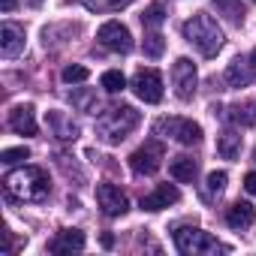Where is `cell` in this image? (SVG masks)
I'll return each instance as SVG.
<instances>
[{"label": "cell", "instance_id": "obj_34", "mask_svg": "<svg viewBox=\"0 0 256 256\" xmlns=\"http://www.w3.org/2000/svg\"><path fill=\"white\" fill-rule=\"evenodd\" d=\"M253 4H256V0H253Z\"/></svg>", "mask_w": 256, "mask_h": 256}, {"label": "cell", "instance_id": "obj_19", "mask_svg": "<svg viewBox=\"0 0 256 256\" xmlns=\"http://www.w3.org/2000/svg\"><path fill=\"white\" fill-rule=\"evenodd\" d=\"M169 172H172V178H175V181L193 184V181H196V175H199V163H196L193 157H175V160H172V166H169Z\"/></svg>", "mask_w": 256, "mask_h": 256}, {"label": "cell", "instance_id": "obj_29", "mask_svg": "<svg viewBox=\"0 0 256 256\" xmlns=\"http://www.w3.org/2000/svg\"><path fill=\"white\" fill-rule=\"evenodd\" d=\"M70 100H72L76 106H82V108H94V102H90L88 94H70Z\"/></svg>", "mask_w": 256, "mask_h": 256}, {"label": "cell", "instance_id": "obj_6", "mask_svg": "<svg viewBox=\"0 0 256 256\" xmlns=\"http://www.w3.org/2000/svg\"><path fill=\"white\" fill-rule=\"evenodd\" d=\"M172 84H175V96L190 102L196 96V84H199V76H196V64L190 58H178L175 66H172Z\"/></svg>", "mask_w": 256, "mask_h": 256}, {"label": "cell", "instance_id": "obj_22", "mask_svg": "<svg viewBox=\"0 0 256 256\" xmlns=\"http://www.w3.org/2000/svg\"><path fill=\"white\" fill-rule=\"evenodd\" d=\"M84 4V10H90V12H118V10H124V6H130L133 0H82Z\"/></svg>", "mask_w": 256, "mask_h": 256}, {"label": "cell", "instance_id": "obj_4", "mask_svg": "<svg viewBox=\"0 0 256 256\" xmlns=\"http://www.w3.org/2000/svg\"><path fill=\"white\" fill-rule=\"evenodd\" d=\"M175 247L184 253V256H217V253H226V247L211 238L208 232L196 229V226H181L175 229Z\"/></svg>", "mask_w": 256, "mask_h": 256}, {"label": "cell", "instance_id": "obj_25", "mask_svg": "<svg viewBox=\"0 0 256 256\" xmlns=\"http://www.w3.org/2000/svg\"><path fill=\"white\" fill-rule=\"evenodd\" d=\"M163 52H166V40L160 34H148L145 36V54L148 58H163Z\"/></svg>", "mask_w": 256, "mask_h": 256}, {"label": "cell", "instance_id": "obj_17", "mask_svg": "<svg viewBox=\"0 0 256 256\" xmlns=\"http://www.w3.org/2000/svg\"><path fill=\"white\" fill-rule=\"evenodd\" d=\"M253 220H256V211H253L250 202H235V205L226 211V223H229L232 229H247V226H253Z\"/></svg>", "mask_w": 256, "mask_h": 256}, {"label": "cell", "instance_id": "obj_15", "mask_svg": "<svg viewBox=\"0 0 256 256\" xmlns=\"http://www.w3.org/2000/svg\"><path fill=\"white\" fill-rule=\"evenodd\" d=\"M48 250H52V253H78V250H84V232H78V229H64V232H58V238L48 244Z\"/></svg>", "mask_w": 256, "mask_h": 256}, {"label": "cell", "instance_id": "obj_31", "mask_svg": "<svg viewBox=\"0 0 256 256\" xmlns=\"http://www.w3.org/2000/svg\"><path fill=\"white\" fill-rule=\"evenodd\" d=\"M0 10H4V12H12V10H16V0H0Z\"/></svg>", "mask_w": 256, "mask_h": 256}, {"label": "cell", "instance_id": "obj_9", "mask_svg": "<svg viewBox=\"0 0 256 256\" xmlns=\"http://www.w3.org/2000/svg\"><path fill=\"white\" fill-rule=\"evenodd\" d=\"M133 90L142 102H160L163 100V76L157 70H139L133 76Z\"/></svg>", "mask_w": 256, "mask_h": 256}, {"label": "cell", "instance_id": "obj_13", "mask_svg": "<svg viewBox=\"0 0 256 256\" xmlns=\"http://www.w3.org/2000/svg\"><path fill=\"white\" fill-rule=\"evenodd\" d=\"M0 52L4 58H16L24 52V30L16 24H4L0 28Z\"/></svg>", "mask_w": 256, "mask_h": 256}, {"label": "cell", "instance_id": "obj_32", "mask_svg": "<svg viewBox=\"0 0 256 256\" xmlns=\"http://www.w3.org/2000/svg\"><path fill=\"white\" fill-rule=\"evenodd\" d=\"M28 4H30V6H42V0H28Z\"/></svg>", "mask_w": 256, "mask_h": 256}, {"label": "cell", "instance_id": "obj_18", "mask_svg": "<svg viewBox=\"0 0 256 256\" xmlns=\"http://www.w3.org/2000/svg\"><path fill=\"white\" fill-rule=\"evenodd\" d=\"M241 142H244V136H241L238 130H223L220 139H217L220 157H223V160H235V157L241 154Z\"/></svg>", "mask_w": 256, "mask_h": 256}, {"label": "cell", "instance_id": "obj_30", "mask_svg": "<svg viewBox=\"0 0 256 256\" xmlns=\"http://www.w3.org/2000/svg\"><path fill=\"white\" fill-rule=\"evenodd\" d=\"M244 190H247L250 196H256V172H247V175H244Z\"/></svg>", "mask_w": 256, "mask_h": 256}, {"label": "cell", "instance_id": "obj_1", "mask_svg": "<svg viewBox=\"0 0 256 256\" xmlns=\"http://www.w3.org/2000/svg\"><path fill=\"white\" fill-rule=\"evenodd\" d=\"M4 187H6V196L18 202H46L52 193L48 175L40 166H24V169L10 172L4 178Z\"/></svg>", "mask_w": 256, "mask_h": 256}, {"label": "cell", "instance_id": "obj_24", "mask_svg": "<svg viewBox=\"0 0 256 256\" xmlns=\"http://www.w3.org/2000/svg\"><path fill=\"white\" fill-rule=\"evenodd\" d=\"M226 181H229L226 172H211V175H208V184H205V196H208V199L220 196V193L226 190Z\"/></svg>", "mask_w": 256, "mask_h": 256}, {"label": "cell", "instance_id": "obj_8", "mask_svg": "<svg viewBox=\"0 0 256 256\" xmlns=\"http://www.w3.org/2000/svg\"><path fill=\"white\" fill-rule=\"evenodd\" d=\"M100 46L108 48V52H118V54H126V52H133V34L126 30L120 22H106L96 34Z\"/></svg>", "mask_w": 256, "mask_h": 256}, {"label": "cell", "instance_id": "obj_7", "mask_svg": "<svg viewBox=\"0 0 256 256\" xmlns=\"http://www.w3.org/2000/svg\"><path fill=\"white\" fill-rule=\"evenodd\" d=\"M163 160H166L163 145H160V142H145L139 151H133V157H130V169H133L136 175H154V172L163 166Z\"/></svg>", "mask_w": 256, "mask_h": 256}, {"label": "cell", "instance_id": "obj_14", "mask_svg": "<svg viewBox=\"0 0 256 256\" xmlns=\"http://www.w3.org/2000/svg\"><path fill=\"white\" fill-rule=\"evenodd\" d=\"M10 126L18 136H36V118H34V106H16L10 112Z\"/></svg>", "mask_w": 256, "mask_h": 256}, {"label": "cell", "instance_id": "obj_3", "mask_svg": "<svg viewBox=\"0 0 256 256\" xmlns=\"http://www.w3.org/2000/svg\"><path fill=\"white\" fill-rule=\"evenodd\" d=\"M184 40L202 58H214L223 48V30L217 28V22L208 12H196L190 22H184Z\"/></svg>", "mask_w": 256, "mask_h": 256}, {"label": "cell", "instance_id": "obj_21", "mask_svg": "<svg viewBox=\"0 0 256 256\" xmlns=\"http://www.w3.org/2000/svg\"><path fill=\"white\" fill-rule=\"evenodd\" d=\"M214 6L220 16H226L232 24H241L244 22V6H241V0H214Z\"/></svg>", "mask_w": 256, "mask_h": 256}, {"label": "cell", "instance_id": "obj_33", "mask_svg": "<svg viewBox=\"0 0 256 256\" xmlns=\"http://www.w3.org/2000/svg\"><path fill=\"white\" fill-rule=\"evenodd\" d=\"M253 160H256V151H253Z\"/></svg>", "mask_w": 256, "mask_h": 256}, {"label": "cell", "instance_id": "obj_20", "mask_svg": "<svg viewBox=\"0 0 256 256\" xmlns=\"http://www.w3.org/2000/svg\"><path fill=\"white\" fill-rule=\"evenodd\" d=\"M226 118L232 124H241V126H256V102H244V106L238 102L226 112Z\"/></svg>", "mask_w": 256, "mask_h": 256}, {"label": "cell", "instance_id": "obj_10", "mask_svg": "<svg viewBox=\"0 0 256 256\" xmlns=\"http://www.w3.org/2000/svg\"><path fill=\"white\" fill-rule=\"evenodd\" d=\"M253 82H256V52L244 54V58H235L226 66V84L229 88H247Z\"/></svg>", "mask_w": 256, "mask_h": 256}, {"label": "cell", "instance_id": "obj_5", "mask_svg": "<svg viewBox=\"0 0 256 256\" xmlns=\"http://www.w3.org/2000/svg\"><path fill=\"white\" fill-rule=\"evenodd\" d=\"M157 136H166L178 145H199L202 142V126L187 118H160L157 120Z\"/></svg>", "mask_w": 256, "mask_h": 256}, {"label": "cell", "instance_id": "obj_28", "mask_svg": "<svg viewBox=\"0 0 256 256\" xmlns=\"http://www.w3.org/2000/svg\"><path fill=\"white\" fill-rule=\"evenodd\" d=\"M163 18H166V16H163V6L154 4V6H148V12L142 16V24H148V28H160Z\"/></svg>", "mask_w": 256, "mask_h": 256}, {"label": "cell", "instance_id": "obj_27", "mask_svg": "<svg viewBox=\"0 0 256 256\" xmlns=\"http://www.w3.org/2000/svg\"><path fill=\"white\" fill-rule=\"evenodd\" d=\"M28 157H30V151H28V148H10V151L0 154V163L16 166V163H22V160H28Z\"/></svg>", "mask_w": 256, "mask_h": 256}, {"label": "cell", "instance_id": "obj_16", "mask_svg": "<svg viewBox=\"0 0 256 256\" xmlns=\"http://www.w3.org/2000/svg\"><path fill=\"white\" fill-rule=\"evenodd\" d=\"M48 126L54 130V136L64 139V142L78 139V124H76L72 118H66L64 112H48Z\"/></svg>", "mask_w": 256, "mask_h": 256}, {"label": "cell", "instance_id": "obj_23", "mask_svg": "<svg viewBox=\"0 0 256 256\" xmlns=\"http://www.w3.org/2000/svg\"><path fill=\"white\" fill-rule=\"evenodd\" d=\"M100 84H102V90H106V94H120V90L126 88V78H124V72L108 70V72H102Z\"/></svg>", "mask_w": 256, "mask_h": 256}, {"label": "cell", "instance_id": "obj_12", "mask_svg": "<svg viewBox=\"0 0 256 256\" xmlns=\"http://www.w3.org/2000/svg\"><path fill=\"white\" fill-rule=\"evenodd\" d=\"M178 199H181L178 187H172V184H160L151 196H145V199H142V208H145V211H163V208L175 205Z\"/></svg>", "mask_w": 256, "mask_h": 256}, {"label": "cell", "instance_id": "obj_11", "mask_svg": "<svg viewBox=\"0 0 256 256\" xmlns=\"http://www.w3.org/2000/svg\"><path fill=\"white\" fill-rule=\"evenodd\" d=\"M96 202L108 217H124L130 211V199H126V193H120V187H114V184H100L96 187Z\"/></svg>", "mask_w": 256, "mask_h": 256}, {"label": "cell", "instance_id": "obj_2", "mask_svg": "<svg viewBox=\"0 0 256 256\" xmlns=\"http://www.w3.org/2000/svg\"><path fill=\"white\" fill-rule=\"evenodd\" d=\"M139 126V112L133 106H112L96 118V133L108 145H120Z\"/></svg>", "mask_w": 256, "mask_h": 256}, {"label": "cell", "instance_id": "obj_26", "mask_svg": "<svg viewBox=\"0 0 256 256\" xmlns=\"http://www.w3.org/2000/svg\"><path fill=\"white\" fill-rule=\"evenodd\" d=\"M64 82H66V84H78V82H88V66H78V64L66 66V70H64Z\"/></svg>", "mask_w": 256, "mask_h": 256}]
</instances>
